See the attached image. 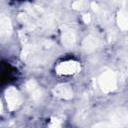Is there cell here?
<instances>
[{"label":"cell","instance_id":"cell-1","mask_svg":"<svg viewBox=\"0 0 128 128\" xmlns=\"http://www.w3.org/2000/svg\"><path fill=\"white\" fill-rule=\"evenodd\" d=\"M78 70V65L75 62H65L58 66V71L61 74H73Z\"/></svg>","mask_w":128,"mask_h":128}]
</instances>
